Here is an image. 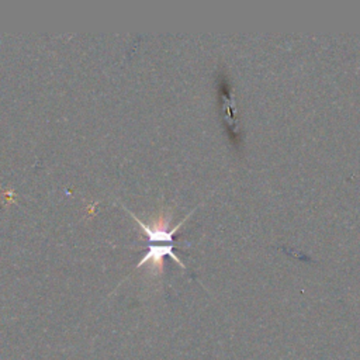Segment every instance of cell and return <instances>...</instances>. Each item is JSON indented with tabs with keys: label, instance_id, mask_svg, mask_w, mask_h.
Returning a JSON list of instances; mask_svg holds the SVG:
<instances>
[{
	"label": "cell",
	"instance_id": "obj_1",
	"mask_svg": "<svg viewBox=\"0 0 360 360\" xmlns=\"http://www.w3.org/2000/svg\"><path fill=\"white\" fill-rule=\"evenodd\" d=\"M127 211L138 222L139 228L146 233L148 242H149L148 252L138 262L136 267L149 262V263H152V266H158L160 269L163 256H170L176 263H179L181 267H184V264L181 263L179 256L174 253V233L181 226L184 219L180 224H177L174 228L167 231V222L163 219H160L159 222H153V224H145L134 212H131L129 210H127Z\"/></svg>",
	"mask_w": 360,
	"mask_h": 360
}]
</instances>
